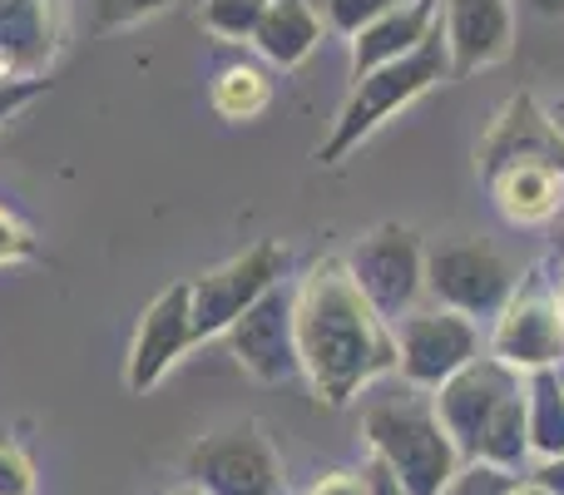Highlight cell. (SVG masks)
Wrapping results in <instances>:
<instances>
[{"mask_svg":"<svg viewBox=\"0 0 564 495\" xmlns=\"http://www.w3.org/2000/svg\"><path fill=\"white\" fill-rule=\"evenodd\" d=\"M0 495H35V466H30L25 446L0 431Z\"/></svg>","mask_w":564,"mask_h":495,"instance_id":"484cf974","label":"cell"},{"mask_svg":"<svg viewBox=\"0 0 564 495\" xmlns=\"http://www.w3.org/2000/svg\"><path fill=\"white\" fill-rule=\"evenodd\" d=\"M486 352L516 367L520 377L540 367H564V318L555 292H540L535 282L510 292V302L496 312Z\"/></svg>","mask_w":564,"mask_h":495,"instance_id":"8fae6325","label":"cell"},{"mask_svg":"<svg viewBox=\"0 0 564 495\" xmlns=\"http://www.w3.org/2000/svg\"><path fill=\"white\" fill-rule=\"evenodd\" d=\"M297 357L322 407H351L377 377L397 372V327L351 282L347 262L322 258L292 292Z\"/></svg>","mask_w":564,"mask_h":495,"instance_id":"6da1fadb","label":"cell"},{"mask_svg":"<svg viewBox=\"0 0 564 495\" xmlns=\"http://www.w3.org/2000/svg\"><path fill=\"white\" fill-rule=\"evenodd\" d=\"M188 486L204 495H288L278 446L258 421H238L214 437H204L188 451Z\"/></svg>","mask_w":564,"mask_h":495,"instance_id":"277c9868","label":"cell"},{"mask_svg":"<svg viewBox=\"0 0 564 495\" xmlns=\"http://www.w3.org/2000/svg\"><path fill=\"white\" fill-rule=\"evenodd\" d=\"M555 302H560V318H564V278H560V288H555Z\"/></svg>","mask_w":564,"mask_h":495,"instance_id":"836d02e7","label":"cell"},{"mask_svg":"<svg viewBox=\"0 0 564 495\" xmlns=\"http://www.w3.org/2000/svg\"><path fill=\"white\" fill-rule=\"evenodd\" d=\"M510 495H550V491H540V486H535V481H525V476H520V486H516V491H510Z\"/></svg>","mask_w":564,"mask_h":495,"instance_id":"d6a6232c","label":"cell"},{"mask_svg":"<svg viewBox=\"0 0 564 495\" xmlns=\"http://www.w3.org/2000/svg\"><path fill=\"white\" fill-rule=\"evenodd\" d=\"M40 95H50V79L45 75H6L0 79V125L15 119L25 105H35Z\"/></svg>","mask_w":564,"mask_h":495,"instance_id":"4316f807","label":"cell"},{"mask_svg":"<svg viewBox=\"0 0 564 495\" xmlns=\"http://www.w3.org/2000/svg\"><path fill=\"white\" fill-rule=\"evenodd\" d=\"M307 495H367V486H361V476H351V471H327V476H317V486Z\"/></svg>","mask_w":564,"mask_h":495,"instance_id":"f546056e","label":"cell"},{"mask_svg":"<svg viewBox=\"0 0 564 495\" xmlns=\"http://www.w3.org/2000/svg\"><path fill=\"white\" fill-rule=\"evenodd\" d=\"M59 40L50 0H0V60L10 75H45Z\"/></svg>","mask_w":564,"mask_h":495,"instance_id":"2e32d148","label":"cell"},{"mask_svg":"<svg viewBox=\"0 0 564 495\" xmlns=\"http://www.w3.org/2000/svg\"><path fill=\"white\" fill-rule=\"evenodd\" d=\"M317 6V15L327 20L337 35H357L361 25H371V20L381 15V10H391L397 0H312Z\"/></svg>","mask_w":564,"mask_h":495,"instance_id":"cb8c5ba5","label":"cell"},{"mask_svg":"<svg viewBox=\"0 0 564 495\" xmlns=\"http://www.w3.org/2000/svg\"><path fill=\"white\" fill-rule=\"evenodd\" d=\"M282 268H288V252L278 244H253L248 252L228 258L224 268L204 272V278H188V292H194V332L198 342L224 337L268 288L282 282Z\"/></svg>","mask_w":564,"mask_h":495,"instance_id":"ba28073f","label":"cell"},{"mask_svg":"<svg viewBox=\"0 0 564 495\" xmlns=\"http://www.w3.org/2000/svg\"><path fill=\"white\" fill-rule=\"evenodd\" d=\"M178 495H204V491H198V486H188V491H178Z\"/></svg>","mask_w":564,"mask_h":495,"instance_id":"e575fe53","label":"cell"},{"mask_svg":"<svg viewBox=\"0 0 564 495\" xmlns=\"http://www.w3.org/2000/svg\"><path fill=\"white\" fill-rule=\"evenodd\" d=\"M516 486H520L516 471H500L490 461H466L456 471V481L446 486V495H510Z\"/></svg>","mask_w":564,"mask_h":495,"instance_id":"603a6c76","label":"cell"},{"mask_svg":"<svg viewBox=\"0 0 564 495\" xmlns=\"http://www.w3.org/2000/svg\"><path fill=\"white\" fill-rule=\"evenodd\" d=\"M174 0H95V30L105 35V30H124V25H139V20L159 15V10H169Z\"/></svg>","mask_w":564,"mask_h":495,"instance_id":"d4e9b609","label":"cell"},{"mask_svg":"<svg viewBox=\"0 0 564 495\" xmlns=\"http://www.w3.org/2000/svg\"><path fill=\"white\" fill-rule=\"evenodd\" d=\"M268 99H273V85H268V75L258 65H228L224 75L214 79V109L224 119H253V115H263Z\"/></svg>","mask_w":564,"mask_h":495,"instance_id":"44dd1931","label":"cell"},{"mask_svg":"<svg viewBox=\"0 0 564 495\" xmlns=\"http://www.w3.org/2000/svg\"><path fill=\"white\" fill-rule=\"evenodd\" d=\"M194 342H198L194 292H188V282H174V288L159 292V298L144 308V318H139L134 342H129V357H124V387L154 391L159 381L169 377V367H174Z\"/></svg>","mask_w":564,"mask_h":495,"instance_id":"7c38bea8","label":"cell"},{"mask_svg":"<svg viewBox=\"0 0 564 495\" xmlns=\"http://www.w3.org/2000/svg\"><path fill=\"white\" fill-rule=\"evenodd\" d=\"M426 292L436 298V308H451L460 318H496L516 292V268L500 248L451 238L426 248Z\"/></svg>","mask_w":564,"mask_h":495,"instance_id":"8992f818","label":"cell"},{"mask_svg":"<svg viewBox=\"0 0 564 495\" xmlns=\"http://www.w3.org/2000/svg\"><path fill=\"white\" fill-rule=\"evenodd\" d=\"M476 357H480L476 318H460L451 308H431V312H406L397 322V372L406 387L436 391L441 381H451Z\"/></svg>","mask_w":564,"mask_h":495,"instance_id":"52a82bcc","label":"cell"},{"mask_svg":"<svg viewBox=\"0 0 564 495\" xmlns=\"http://www.w3.org/2000/svg\"><path fill=\"white\" fill-rule=\"evenodd\" d=\"M25 258H35V238H30V228L15 214L0 208V268L6 262H25Z\"/></svg>","mask_w":564,"mask_h":495,"instance_id":"83f0119b","label":"cell"},{"mask_svg":"<svg viewBox=\"0 0 564 495\" xmlns=\"http://www.w3.org/2000/svg\"><path fill=\"white\" fill-rule=\"evenodd\" d=\"M224 337H228L234 362L248 372V377L268 381V387L302 377L297 318H292V292L282 288V282H278V288H268L263 298H258L253 308H248L243 318L224 332Z\"/></svg>","mask_w":564,"mask_h":495,"instance_id":"30bf717a","label":"cell"},{"mask_svg":"<svg viewBox=\"0 0 564 495\" xmlns=\"http://www.w3.org/2000/svg\"><path fill=\"white\" fill-rule=\"evenodd\" d=\"M441 79H451V55H446V35H441V25H436L411 55L357 75V85H351V95H347V105H341L332 134L317 144V159L322 164H341L361 139H371L391 115H401L406 105H416V99L426 95V89H436Z\"/></svg>","mask_w":564,"mask_h":495,"instance_id":"3957f363","label":"cell"},{"mask_svg":"<svg viewBox=\"0 0 564 495\" xmlns=\"http://www.w3.org/2000/svg\"><path fill=\"white\" fill-rule=\"evenodd\" d=\"M535 164V169H555L564 179V134L555 129V119L540 109L535 95H516L500 119L490 125L486 144H480V179H496L506 169Z\"/></svg>","mask_w":564,"mask_h":495,"instance_id":"4fadbf2b","label":"cell"},{"mask_svg":"<svg viewBox=\"0 0 564 495\" xmlns=\"http://www.w3.org/2000/svg\"><path fill=\"white\" fill-rule=\"evenodd\" d=\"M268 0H204V25L218 40H253Z\"/></svg>","mask_w":564,"mask_h":495,"instance_id":"7402d4cb","label":"cell"},{"mask_svg":"<svg viewBox=\"0 0 564 495\" xmlns=\"http://www.w3.org/2000/svg\"><path fill=\"white\" fill-rule=\"evenodd\" d=\"M441 35H446L451 79H466L510 55L516 10L510 0H441Z\"/></svg>","mask_w":564,"mask_h":495,"instance_id":"5bb4252c","label":"cell"},{"mask_svg":"<svg viewBox=\"0 0 564 495\" xmlns=\"http://www.w3.org/2000/svg\"><path fill=\"white\" fill-rule=\"evenodd\" d=\"M490 194H496L500 214L520 228H535V224H555L564 214V179L555 169H535V164H520L506 169V174L486 179Z\"/></svg>","mask_w":564,"mask_h":495,"instance_id":"ac0fdd59","label":"cell"},{"mask_svg":"<svg viewBox=\"0 0 564 495\" xmlns=\"http://www.w3.org/2000/svg\"><path fill=\"white\" fill-rule=\"evenodd\" d=\"M525 437L530 456H564V367L525 372Z\"/></svg>","mask_w":564,"mask_h":495,"instance_id":"d6986e66","label":"cell"},{"mask_svg":"<svg viewBox=\"0 0 564 495\" xmlns=\"http://www.w3.org/2000/svg\"><path fill=\"white\" fill-rule=\"evenodd\" d=\"M436 25H441V0H397L391 10H381L371 25H361L351 35V69L367 75V69L411 55Z\"/></svg>","mask_w":564,"mask_h":495,"instance_id":"9a60e30c","label":"cell"},{"mask_svg":"<svg viewBox=\"0 0 564 495\" xmlns=\"http://www.w3.org/2000/svg\"><path fill=\"white\" fill-rule=\"evenodd\" d=\"M322 25L327 20L317 15L312 0H268L263 20L253 30V45L263 60H273L282 69H297L312 50L322 45Z\"/></svg>","mask_w":564,"mask_h":495,"instance_id":"e0dca14e","label":"cell"},{"mask_svg":"<svg viewBox=\"0 0 564 495\" xmlns=\"http://www.w3.org/2000/svg\"><path fill=\"white\" fill-rule=\"evenodd\" d=\"M361 437H367L371 456H381L397 471L406 495H446L456 471L466 466L456 441L441 427L431 391H421V387L371 397L367 411H361Z\"/></svg>","mask_w":564,"mask_h":495,"instance_id":"7a4b0ae2","label":"cell"},{"mask_svg":"<svg viewBox=\"0 0 564 495\" xmlns=\"http://www.w3.org/2000/svg\"><path fill=\"white\" fill-rule=\"evenodd\" d=\"M520 381H525V377H520L516 367H506L500 357L480 352L476 362H466L456 377L441 381V387L431 391V401H436V417H441V427H446V437L456 441L460 461H476L480 431H486V421L496 417L500 401L516 397Z\"/></svg>","mask_w":564,"mask_h":495,"instance_id":"9c48e42d","label":"cell"},{"mask_svg":"<svg viewBox=\"0 0 564 495\" xmlns=\"http://www.w3.org/2000/svg\"><path fill=\"white\" fill-rule=\"evenodd\" d=\"M347 272L367 302L397 327L406 312H416V298L426 292V244L416 228L406 224H381L367 238H357V248L347 252Z\"/></svg>","mask_w":564,"mask_h":495,"instance_id":"5b68a950","label":"cell"},{"mask_svg":"<svg viewBox=\"0 0 564 495\" xmlns=\"http://www.w3.org/2000/svg\"><path fill=\"white\" fill-rule=\"evenodd\" d=\"M525 481H535L540 491H550V495H564V456H550V461H535L530 466V476Z\"/></svg>","mask_w":564,"mask_h":495,"instance_id":"4dcf8cb0","label":"cell"},{"mask_svg":"<svg viewBox=\"0 0 564 495\" xmlns=\"http://www.w3.org/2000/svg\"><path fill=\"white\" fill-rule=\"evenodd\" d=\"M550 252H555V258H564V214L555 218V228H550Z\"/></svg>","mask_w":564,"mask_h":495,"instance_id":"1f68e13d","label":"cell"},{"mask_svg":"<svg viewBox=\"0 0 564 495\" xmlns=\"http://www.w3.org/2000/svg\"><path fill=\"white\" fill-rule=\"evenodd\" d=\"M361 486H367V495H406L401 481H397V471H391L381 456H367V466H361Z\"/></svg>","mask_w":564,"mask_h":495,"instance_id":"f1b7e54d","label":"cell"},{"mask_svg":"<svg viewBox=\"0 0 564 495\" xmlns=\"http://www.w3.org/2000/svg\"><path fill=\"white\" fill-rule=\"evenodd\" d=\"M476 461H490V466H500V471H525V461H535L530 456V437H525V381H520L516 397L500 401L496 417L486 421Z\"/></svg>","mask_w":564,"mask_h":495,"instance_id":"ffe728a7","label":"cell"},{"mask_svg":"<svg viewBox=\"0 0 564 495\" xmlns=\"http://www.w3.org/2000/svg\"><path fill=\"white\" fill-rule=\"evenodd\" d=\"M6 75H10V69H6V60H0V79H6Z\"/></svg>","mask_w":564,"mask_h":495,"instance_id":"d590c367","label":"cell"}]
</instances>
